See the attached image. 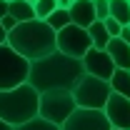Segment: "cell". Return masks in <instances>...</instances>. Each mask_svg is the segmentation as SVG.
Instances as JSON below:
<instances>
[{
  "label": "cell",
  "instance_id": "1",
  "mask_svg": "<svg viewBox=\"0 0 130 130\" xmlns=\"http://www.w3.org/2000/svg\"><path fill=\"white\" fill-rule=\"evenodd\" d=\"M83 63L75 58H68L63 53H50L40 60H32L28 70V85L35 93H50V90H73L75 83L83 78Z\"/></svg>",
  "mask_w": 130,
  "mask_h": 130
},
{
  "label": "cell",
  "instance_id": "2",
  "mask_svg": "<svg viewBox=\"0 0 130 130\" xmlns=\"http://www.w3.org/2000/svg\"><path fill=\"white\" fill-rule=\"evenodd\" d=\"M5 43L20 58L32 63V60H40V58H45L50 53H55V30L45 20L35 18V20H28V23H18L5 35Z\"/></svg>",
  "mask_w": 130,
  "mask_h": 130
},
{
  "label": "cell",
  "instance_id": "3",
  "mask_svg": "<svg viewBox=\"0 0 130 130\" xmlns=\"http://www.w3.org/2000/svg\"><path fill=\"white\" fill-rule=\"evenodd\" d=\"M38 100L40 95L28 83L10 88V90H0V120L8 123L10 128H18L38 118Z\"/></svg>",
  "mask_w": 130,
  "mask_h": 130
},
{
  "label": "cell",
  "instance_id": "4",
  "mask_svg": "<svg viewBox=\"0 0 130 130\" xmlns=\"http://www.w3.org/2000/svg\"><path fill=\"white\" fill-rule=\"evenodd\" d=\"M73 93V100L78 108H85V110H103L108 98H110V85L108 80H100V78H93V75H85L75 83V88L70 90Z\"/></svg>",
  "mask_w": 130,
  "mask_h": 130
},
{
  "label": "cell",
  "instance_id": "5",
  "mask_svg": "<svg viewBox=\"0 0 130 130\" xmlns=\"http://www.w3.org/2000/svg\"><path fill=\"white\" fill-rule=\"evenodd\" d=\"M75 100L70 90H50V93H40L38 100V118L48 120L53 125H63L65 120L70 118V113L75 110Z\"/></svg>",
  "mask_w": 130,
  "mask_h": 130
},
{
  "label": "cell",
  "instance_id": "6",
  "mask_svg": "<svg viewBox=\"0 0 130 130\" xmlns=\"http://www.w3.org/2000/svg\"><path fill=\"white\" fill-rule=\"evenodd\" d=\"M28 70L30 63L25 58H20L8 43L0 45V90H10L28 83Z\"/></svg>",
  "mask_w": 130,
  "mask_h": 130
},
{
  "label": "cell",
  "instance_id": "7",
  "mask_svg": "<svg viewBox=\"0 0 130 130\" xmlns=\"http://www.w3.org/2000/svg\"><path fill=\"white\" fill-rule=\"evenodd\" d=\"M90 48H93V45H90L88 30H83L78 25H65L63 30L55 32V50L63 53V55H68V58L80 60Z\"/></svg>",
  "mask_w": 130,
  "mask_h": 130
},
{
  "label": "cell",
  "instance_id": "8",
  "mask_svg": "<svg viewBox=\"0 0 130 130\" xmlns=\"http://www.w3.org/2000/svg\"><path fill=\"white\" fill-rule=\"evenodd\" d=\"M60 130H113L108 118L103 110H85V108H75L70 118L65 120Z\"/></svg>",
  "mask_w": 130,
  "mask_h": 130
},
{
  "label": "cell",
  "instance_id": "9",
  "mask_svg": "<svg viewBox=\"0 0 130 130\" xmlns=\"http://www.w3.org/2000/svg\"><path fill=\"white\" fill-rule=\"evenodd\" d=\"M80 63H83L85 75H93V78H100V80H110V75L115 73V65H113L110 55H108L105 50L90 48V50L80 58Z\"/></svg>",
  "mask_w": 130,
  "mask_h": 130
},
{
  "label": "cell",
  "instance_id": "10",
  "mask_svg": "<svg viewBox=\"0 0 130 130\" xmlns=\"http://www.w3.org/2000/svg\"><path fill=\"white\" fill-rule=\"evenodd\" d=\"M103 113L108 118L110 128H118V130H130V100L118 93H110Z\"/></svg>",
  "mask_w": 130,
  "mask_h": 130
},
{
  "label": "cell",
  "instance_id": "11",
  "mask_svg": "<svg viewBox=\"0 0 130 130\" xmlns=\"http://www.w3.org/2000/svg\"><path fill=\"white\" fill-rule=\"evenodd\" d=\"M68 15H70V25H78V28H83V30H88V28L95 23L93 0H75V3H70Z\"/></svg>",
  "mask_w": 130,
  "mask_h": 130
},
{
  "label": "cell",
  "instance_id": "12",
  "mask_svg": "<svg viewBox=\"0 0 130 130\" xmlns=\"http://www.w3.org/2000/svg\"><path fill=\"white\" fill-rule=\"evenodd\" d=\"M105 53L110 55V60H113L115 68L130 70V45L128 43H123L120 38H110V43L105 45Z\"/></svg>",
  "mask_w": 130,
  "mask_h": 130
},
{
  "label": "cell",
  "instance_id": "13",
  "mask_svg": "<svg viewBox=\"0 0 130 130\" xmlns=\"http://www.w3.org/2000/svg\"><path fill=\"white\" fill-rule=\"evenodd\" d=\"M8 15L13 18L15 23H28V20H35V10L25 0H10L8 3Z\"/></svg>",
  "mask_w": 130,
  "mask_h": 130
},
{
  "label": "cell",
  "instance_id": "14",
  "mask_svg": "<svg viewBox=\"0 0 130 130\" xmlns=\"http://www.w3.org/2000/svg\"><path fill=\"white\" fill-rule=\"evenodd\" d=\"M108 85H110L113 93H118V95H123V98H128V100H130V70H120V68H115V73L110 75Z\"/></svg>",
  "mask_w": 130,
  "mask_h": 130
},
{
  "label": "cell",
  "instance_id": "15",
  "mask_svg": "<svg viewBox=\"0 0 130 130\" xmlns=\"http://www.w3.org/2000/svg\"><path fill=\"white\" fill-rule=\"evenodd\" d=\"M108 10H110V18L118 20L123 28L130 25V0H108Z\"/></svg>",
  "mask_w": 130,
  "mask_h": 130
},
{
  "label": "cell",
  "instance_id": "16",
  "mask_svg": "<svg viewBox=\"0 0 130 130\" xmlns=\"http://www.w3.org/2000/svg\"><path fill=\"white\" fill-rule=\"evenodd\" d=\"M88 38H90V45L95 50H105V45L110 43V35H108L105 25H103L100 20H95V23L88 28Z\"/></svg>",
  "mask_w": 130,
  "mask_h": 130
},
{
  "label": "cell",
  "instance_id": "17",
  "mask_svg": "<svg viewBox=\"0 0 130 130\" xmlns=\"http://www.w3.org/2000/svg\"><path fill=\"white\" fill-rule=\"evenodd\" d=\"M45 23L58 32V30H63L65 25H70V15H68V10H60V8H58V10H53V13L45 18Z\"/></svg>",
  "mask_w": 130,
  "mask_h": 130
},
{
  "label": "cell",
  "instance_id": "18",
  "mask_svg": "<svg viewBox=\"0 0 130 130\" xmlns=\"http://www.w3.org/2000/svg\"><path fill=\"white\" fill-rule=\"evenodd\" d=\"M32 10H35V18L38 20H45L53 10H58V3L55 0H35L32 3Z\"/></svg>",
  "mask_w": 130,
  "mask_h": 130
},
{
  "label": "cell",
  "instance_id": "19",
  "mask_svg": "<svg viewBox=\"0 0 130 130\" xmlns=\"http://www.w3.org/2000/svg\"><path fill=\"white\" fill-rule=\"evenodd\" d=\"M13 130H60V128L48 123V120H43V118H32V120H28V123H23V125H18Z\"/></svg>",
  "mask_w": 130,
  "mask_h": 130
},
{
  "label": "cell",
  "instance_id": "20",
  "mask_svg": "<svg viewBox=\"0 0 130 130\" xmlns=\"http://www.w3.org/2000/svg\"><path fill=\"white\" fill-rule=\"evenodd\" d=\"M93 8H95V20H105L110 18V10H108V0H93Z\"/></svg>",
  "mask_w": 130,
  "mask_h": 130
},
{
  "label": "cell",
  "instance_id": "21",
  "mask_svg": "<svg viewBox=\"0 0 130 130\" xmlns=\"http://www.w3.org/2000/svg\"><path fill=\"white\" fill-rule=\"evenodd\" d=\"M103 25H105V30H108L110 38H118V35H120V28H123V25H120L118 20H113V18H105V20H103Z\"/></svg>",
  "mask_w": 130,
  "mask_h": 130
},
{
  "label": "cell",
  "instance_id": "22",
  "mask_svg": "<svg viewBox=\"0 0 130 130\" xmlns=\"http://www.w3.org/2000/svg\"><path fill=\"white\" fill-rule=\"evenodd\" d=\"M0 25H3V30H5V32H10V30H13V28L18 25V23H15V20H13L10 15H5L3 20H0Z\"/></svg>",
  "mask_w": 130,
  "mask_h": 130
},
{
  "label": "cell",
  "instance_id": "23",
  "mask_svg": "<svg viewBox=\"0 0 130 130\" xmlns=\"http://www.w3.org/2000/svg\"><path fill=\"white\" fill-rule=\"evenodd\" d=\"M118 38H120L123 43H128V45H130V28H128V25H125V28H120V35H118Z\"/></svg>",
  "mask_w": 130,
  "mask_h": 130
},
{
  "label": "cell",
  "instance_id": "24",
  "mask_svg": "<svg viewBox=\"0 0 130 130\" xmlns=\"http://www.w3.org/2000/svg\"><path fill=\"white\" fill-rule=\"evenodd\" d=\"M8 15V0H0V20Z\"/></svg>",
  "mask_w": 130,
  "mask_h": 130
},
{
  "label": "cell",
  "instance_id": "25",
  "mask_svg": "<svg viewBox=\"0 0 130 130\" xmlns=\"http://www.w3.org/2000/svg\"><path fill=\"white\" fill-rule=\"evenodd\" d=\"M5 35H8V32L3 30V25H0V45H3V43H5Z\"/></svg>",
  "mask_w": 130,
  "mask_h": 130
},
{
  "label": "cell",
  "instance_id": "26",
  "mask_svg": "<svg viewBox=\"0 0 130 130\" xmlns=\"http://www.w3.org/2000/svg\"><path fill=\"white\" fill-rule=\"evenodd\" d=\"M0 130H13V128H10L8 123H3V120H0Z\"/></svg>",
  "mask_w": 130,
  "mask_h": 130
},
{
  "label": "cell",
  "instance_id": "27",
  "mask_svg": "<svg viewBox=\"0 0 130 130\" xmlns=\"http://www.w3.org/2000/svg\"><path fill=\"white\" fill-rule=\"evenodd\" d=\"M25 3H30V5H32V3H35V0H25Z\"/></svg>",
  "mask_w": 130,
  "mask_h": 130
},
{
  "label": "cell",
  "instance_id": "28",
  "mask_svg": "<svg viewBox=\"0 0 130 130\" xmlns=\"http://www.w3.org/2000/svg\"><path fill=\"white\" fill-rule=\"evenodd\" d=\"M113 130H118V128H113Z\"/></svg>",
  "mask_w": 130,
  "mask_h": 130
},
{
  "label": "cell",
  "instance_id": "29",
  "mask_svg": "<svg viewBox=\"0 0 130 130\" xmlns=\"http://www.w3.org/2000/svg\"><path fill=\"white\" fill-rule=\"evenodd\" d=\"M8 3H10V0H8Z\"/></svg>",
  "mask_w": 130,
  "mask_h": 130
},
{
  "label": "cell",
  "instance_id": "30",
  "mask_svg": "<svg viewBox=\"0 0 130 130\" xmlns=\"http://www.w3.org/2000/svg\"><path fill=\"white\" fill-rule=\"evenodd\" d=\"M128 28H130V25H128Z\"/></svg>",
  "mask_w": 130,
  "mask_h": 130
}]
</instances>
